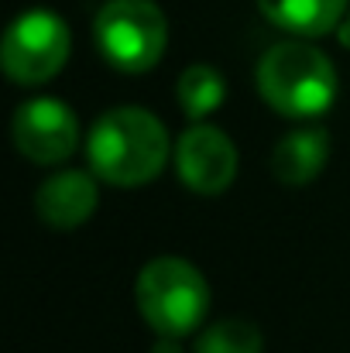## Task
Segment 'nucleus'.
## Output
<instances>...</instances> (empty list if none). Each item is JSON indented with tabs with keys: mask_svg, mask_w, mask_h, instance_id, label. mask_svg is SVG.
<instances>
[{
	"mask_svg": "<svg viewBox=\"0 0 350 353\" xmlns=\"http://www.w3.org/2000/svg\"><path fill=\"white\" fill-rule=\"evenodd\" d=\"M175 97H179V107H182L186 117L203 120L224 103L227 83H224V76H220L213 65H189V69L179 76Z\"/></svg>",
	"mask_w": 350,
	"mask_h": 353,
	"instance_id": "obj_11",
	"label": "nucleus"
},
{
	"mask_svg": "<svg viewBox=\"0 0 350 353\" xmlns=\"http://www.w3.org/2000/svg\"><path fill=\"white\" fill-rule=\"evenodd\" d=\"M175 168L186 189L200 196H220L237 179V148L220 127L196 123L175 144Z\"/></svg>",
	"mask_w": 350,
	"mask_h": 353,
	"instance_id": "obj_7",
	"label": "nucleus"
},
{
	"mask_svg": "<svg viewBox=\"0 0 350 353\" xmlns=\"http://www.w3.org/2000/svg\"><path fill=\"white\" fill-rule=\"evenodd\" d=\"M330 158V134L323 127H299L289 130L271 151V172L282 185L299 189L309 185Z\"/></svg>",
	"mask_w": 350,
	"mask_h": 353,
	"instance_id": "obj_9",
	"label": "nucleus"
},
{
	"mask_svg": "<svg viewBox=\"0 0 350 353\" xmlns=\"http://www.w3.org/2000/svg\"><path fill=\"white\" fill-rule=\"evenodd\" d=\"M165 123L141 107L107 110L86 134V158L97 179L117 189H137L155 182L168 161Z\"/></svg>",
	"mask_w": 350,
	"mask_h": 353,
	"instance_id": "obj_1",
	"label": "nucleus"
},
{
	"mask_svg": "<svg viewBox=\"0 0 350 353\" xmlns=\"http://www.w3.org/2000/svg\"><path fill=\"white\" fill-rule=\"evenodd\" d=\"M257 10L295 38H320L340 28L350 0H257Z\"/></svg>",
	"mask_w": 350,
	"mask_h": 353,
	"instance_id": "obj_10",
	"label": "nucleus"
},
{
	"mask_svg": "<svg viewBox=\"0 0 350 353\" xmlns=\"http://www.w3.org/2000/svg\"><path fill=\"white\" fill-rule=\"evenodd\" d=\"M72 38L59 14L52 10H24L10 21L0 41V65L17 86H41L55 79L69 59Z\"/></svg>",
	"mask_w": 350,
	"mask_h": 353,
	"instance_id": "obj_5",
	"label": "nucleus"
},
{
	"mask_svg": "<svg viewBox=\"0 0 350 353\" xmlns=\"http://www.w3.org/2000/svg\"><path fill=\"white\" fill-rule=\"evenodd\" d=\"M337 38H340L344 48H350V10L344 14V21H340V28H337Z\"/></svg>",
	"mask_w": 350,
	"mask_h": 353,
	"instance_id": "obj_14",
	"label": "nucleus"
},
{
	"mask_svg": "<svg viewBox=\"0 0 350 353\" xmlns=\"http://www.w3.org/2000/svg\"><path fill=\"white\" fill-rule=\"evenodd\" d=\"M97 203H100V189L90 172H59V175L45 179L35 192V210H38L41 223H48L55 230L83 227L97 213Z\"/></svg>",
	"mask_w": 350,
	"mask_h": 353,
	"instance_id": "obj_8",
	"label": "nucleus"
},
{
	"mask_svg": "<svg viewBox=\"0 0 350 353\" xmlns=\"http://www.w3.org/2000/svg\"><path fill=\"white\" fill-rule=\"evenodd\" d=\"M257 93L282 117H320L333 107L337 69L316 45H309L302 38H289V41L271 45L261 55Z\"/></svg>",
	"mask_w": 350,
	"mask_h": 353,
	"instance_id": "obj_2",
	"label": "nucleus"
},
{
	"mask_svg": "<svg viewBox=\"0 0 350 353\" xmlns=\"http://www.w3.org/2000/svg\"><path fill=\"white\" fill-rule=\"evenodd\" d=\"M134 302L158 336H189L210 312V285L186 257H155L134 281Z\"/></svg>",
	"mask_w": 350,
	"mask_h": 353,
	"instance_id": "obj_3",
	"label": "nucleus"
},
{
	"mask_svg": "<svg viewBox=\"0 0 350 353\" xmlns=\"http://www.w3.org/2000/svg\"><path fill=\"white\" fill-rule=\"evenodd\" d=\"M261 330L247 319H220L196 340V353H261Z\"/></svg>",
	"mask_w": 350,
	"mask_h": 353,
	"instance_id": "obj_12",
	"label": "nucleus"
},
{
	"mask_svg": "<svg viewBox=\"0 0 350 353\" xmlns=\"http://www.w3.org/2000/svg\"><path fill=\"white\" fill-rule=\"evenodd\" d=\"M14 144L35 165H62L79 148V120L76 114L52 97L28 100L14 114Z\"/></svg>",
	"mask_w": 350,
	"mask_h": 353,
	"instance_id": "obj_6",
	"label": "nucleus"
},
{
	"mask_svg": "<svg viewBox=\"0 0 350 353\" xmlns=\"http://www.w3.org/2000/svg\"><path fill=\"white\" fill-rule=\"evenodd\" d=\"M155 353H182V350H179V340H175V336H158Z\"/></svg>",
	"mask_w": 350,
	"mask_h": 353,
	"instance_id": "obj_13",
	"label": "nucleus"
},
{
	"mask_svg": "<svg viewBox=\"0 0 350 353\" xmlns=\"http://www.w3.org/2000/svg\"><path fill=\"white\" fill-rule=\"evenodd\" d=\"M100 55L117 72L137 76L158 65L168 45V21L155 0H110L93 21Z\"/></svg>",
	"mask_w": 350,
	"mask_h": 353,
	"instance_id": "obj_4",
	"label": "nucleus"
}]
</instances>
